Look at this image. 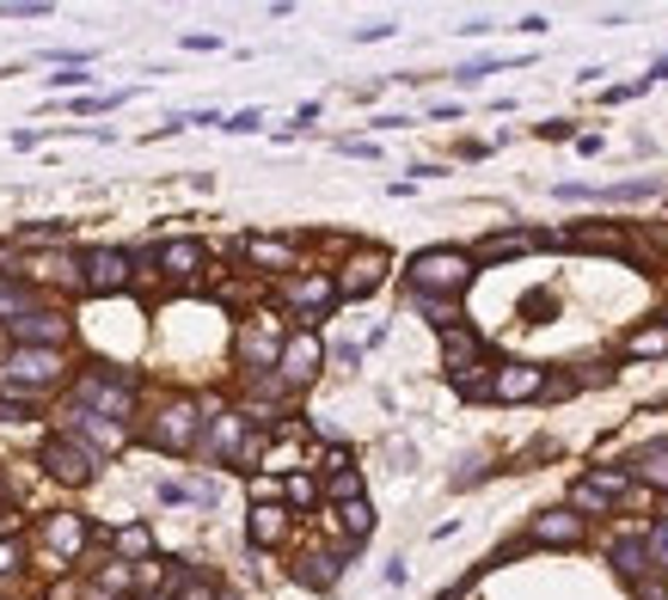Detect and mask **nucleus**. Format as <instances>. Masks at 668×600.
<instances>
[{
  "label": "nucleus",
  "mask_w": 668,
  "mask_h": 600,
  "mask_svg": "<svg viewBox=\"0 0 668 600\" xmlns=\"http://www.w3.org/2000/svg\"><path fill=\"white\" fill-rule=\"evenodd\" d=\"M380 277H387V258H380V251H356L350 270L338 277V294H374V289H380Z\"/></svg>",
  "instance_id": "nucleus-10"
},
{
  "label": "nucleus",
  "mask_w": 668,
  "mask_h": 600,
  "mask_svg": "<svg viewBox=\"0 0 668 600\" xmlns=\"http://www.w3.org/2000/svg\"><path fill=\"white\" fill-rule=\"evenodd\" d=\"M534 539L540 545H583V521H576L571 508H552V515L534 521Z\"/></svg>",
  "instance_id": "nucleus-13"
},
{
  "label": "nucleus",
  "mask_w": 668,
  "mask_h": 600,
  "mask_svg": "<svg viewBox=\"0 0 668 600\" xmlns=\"http://www.w3.org/2000/svg\"><path fill=\"white\" fill-rule=\"evenodd\" d=\"M246 251L258 263H270V270H289V263H295V246H282V239H251Z\"/></svg>",
  "instance_id": "nucleus-23"
},
{
  "label": "nucleus",
  "mask_w": 668,
  "mask_h": 600,
  "mask_svg": "<svg viewBox=\"0 0 668 600\" xmlns=\"http://www.w3.org/2000/svg\"><path fill=\"white\" fill-rule=\"evenodd\" d=\"M277 539H282V508L258 503L251 508V545H277Z\"/></svg>",
  "instance_id": "nucleus-19"
},
{
  "label": "nucleus",
  "mask_w": 668,
  "mask_h": 600,
  "mask_svg": "<svg viewBox=\"0 0 668 600\" xmlns=\"http://www.w3.org/2000/svg\"><path fill=\"white\" fill-rule=\"evenodd\" d=\"M343 533H350V552L374 533V508L368 503H343Z\"/></svg>",
  "instance_id": "nucleus-21"
},
{
  "label": "nucleus",
  "mask_w": 668,
  "mask_h": 600,
  "mask_svg": "<svg viewBox=\"0 0 668 600\" xmlns=\"http://www.w3.org/2000/svg\"><path fill=\"white\" fill-rule=\"evenodd\" d=\"M117 552H129V557H148V552H154V539H148V527H124V533H117Z\"/></svg>",
  "instance_id": "nucleus-25"
},
{
  "label": "nucleus",
  "mask_w": 668,
  "mask_h": 600,
  "mask_svg": "<svg viewBox=\"0 0 668 600\" xmlns=\"http://www.w3.org/2000/svg\"><path fill=\"white\" fill-rule=\"evenodd\" d=\"M613 564L625 569V576H644V564H651V545H644V539H613Z\"/></svg>",
  "instance_id": "nucleus-18"
},
{
  "label": "nucleus",
  "mask_w": 668,
  "mask_h": 600,
  "mask_svg": "<svg viewBox=\"0 0 668 600\" xmlns=\"http://www.w3.org/2000/svg\"><path fill=\"white\" fill-rule=\"evenodd\" d=\"M668 350V331H637L632 338V355H663Z\"/></svg>",
  "instance_id": "nucleus-27"
},
{
  "label": "nucleus",
  "mask_w": 668,
  "mask_h": 600,
  "mask_svg": "<svg viewBox=\"0 0 668 600\" xmlns=\"http://www.w3.org/2000/svg\"><path fill=\"white\" fill-rule=\"evenodd\" d=\"M472 282V258L467 251H418L411 258V289L418 294H460Z\"/></svg>",
  "instance_id": "nucleus-1"
},
{
  "label": "nucleus",
  "mask_w": 668,
  "mask_h": 600,
  "mask_svg": "<svg viewBox=\"0 0 668 600\" xmlns=\"http://www.w3.org/2000/svg\"><path fill=\"white\" fill-rule=\"evenodd\" d=\"M44 539H49V552H62V557H74L80 545H86V533H80L74 515H56V521L44 527Z\"/></svg>",
  "instance_id": "nucleus-16"
},
{
  "label": "nucleus",
  "mask_w": 668,
  "mask_h": 600,
  "mask_svg": "<svg viewBox=\"0 0 668 600\" xmlns=\"http://www.w3.org/2000/svg\"><path fill=\"white\" fill-rule=\"evenodd\" d=\"M289 301H295L301 313H313V319H319V313L338 301V282H331V277H301V282H289Z\"/></svg>",
  "instance_id": "nucleus-12"
},
{
  "label": "nucleus",
  "mask_w": 668,
  "mask_h": 600,
  "mask_svg": "<svg viewBox=\"0 0 668 600\" xmlns=\"http://www.w3.org/2000/svg\"><path fill=\"white\" fill-rule=\"evenodd\" d=\"M160 263H166L172 277H190V270L202 263V251L190 246V239H178V246H166V251H160Z\"/></svg>",
  "instance_id": "nucleus-24"
},
{
  "label": "nucleus",
  "mask_w": 668,
  "mask_h": 600,
  "mask_svg": "<svg viewBox=\"0 0 668 600\" xmlns=\"http://www.w3.org/2000/svg\"><path fill=\"white\" fill-rule=\"evenodd\" d=\"M651 557L668 569V527H656V533H651Z\"/></svg>",
  "instance_id": "nucleus-31"
},
{
  "label": "nucleus",
  "mask_w": 668,
  "mask_h": 600,
  "mask_svg": "<svg viewBox=\"0 0 668 600\" xmlns=\"http://www.w3.org/2000/svg\"><path fill=\"white\" fill-rule=\"evenodd\" d=\"M277 374H282V386H307L313 374H319V338H313V331H301V338L282 343Z\"/></svg>",
  "instance_id": "nucleus-6"
},
{
  "label": "nucleus",
  "mask_w": 668,
  "mask_h": 600,
  "mask_svg": "<svg viewBox=\"0 0 668 600\" xmlns=\"http://www.w3.org/2000/svg\"><path fill=\"white\" fill-rule=\"evenodd\" d=\"M571 503H576V508H595V515H601V508H607V496L595 491L589 478H583V484H576V491H571Z\"/></svg>",
  "instance_id": "nucleus-28"
},
{
  "label": "nucleus",
  "mask_w": 668,
  "mask_h": 600,
  "mask_svg": "<svg viewBox=\"0 0 668 600\" xmlns=\"http://www.w3.org/2000/svg\"><path fill=\"white\" fill-rule=\"evenodd\" d=\"M277 331H270V319H258V325H246V338H239V355H246V362H270V355H277ZM282 362V355H277Z\"/></svg>",
  "instance_id": "nucleus-15"
},
{
  "label": "nucleus",
  "mask_w": 668,
  "mask_h": 600,
  "mask_svg": "<svg viewBox=\"0 0 668 600\" xmlns=\"http://www.w3.org/2000/svg\"><path fill=\"white\" fill-rule=\"evenodd\" d=\"M154 600H160V595H154Z\"/></svg>",
  "instance_id": "nucleus-34"
},
{
  "label": "nucleus",
  "mask_w": 668,
  "mask_h": 600,
  "mask_svg": "<svg viewBox=\"0 0 668 600\" xmlns=\"http://www.w3.org/2000/svg\"><path fill=\"white\" fill-rule=\"evenodd\" d=\"M540 392H546V374L528 368V362H515V368L497 374V392H491V399H503V404H528V399H540Z\"/></svg>",
  "instance_id": "nucleus-9"
},
{
  "label": "nucleus",
  "mask_w": 668,
  "mask_h": 600,
  "mask_svg": "<svg viewBox=\"0 0 668 600\" xmlns=\"http://www.w3.org/2000/svg\"><path fill=\"white\" fill-rule=\"evenodd\" d=\"M295 576H301L307 588H331V583H338V557H331V552H319V557H307V564H301Z\"/></svg>",
  "instance_id": "nucleus-22"
},
{
  "label": "nucleus",
  "mask_w": 668,
  "mask_h": 600,
  "mask_svg": "<svg viewBox=\"0 0 668 600\" xmlns=\"http://www.w3.org/2000/svg\"><path fill=\"white\" fill-rule=\"evenodd\" d=\"M56 380V350H19L0 362V386L7 392H44Z\"/></svg>",
  "instance_id": "nucleus-3"
},
{
  "label": "nucleus",
  "mask_w": 668,
  "mask_h": 600,
  "mask_svg": "<svg viewBox=\"0 0 668 600\" xmlns=\"http://www.w3.org/2000/svg\"><path fill=\"white\" fill-rule=\"evenodd\" d=\"M331 496H338V503H362V478L356 472H331Z\"/></svg>",
  "instance_id": "nucleus-26"
},
{
  "label": "nucleus",
  "mask_w": 668,
  "mask_h": 600,
  "mask_svg": "<svg viewBox=\"0 0 668 600\" xmlns=\"http://www.w3.org/2000/svg\"><path fill=\"white\" fill-rule=\"evenodd\" d=\"M221 600H234V595H221Z\"/></svg>",
  "instance_id": "nucleus-33"
},
{
  "label": "nucleus",
  "mask_w": 668,
  "mask_h": 600,
  "mask_svg": "<svg viewBox=\"0 0 668 600\" xmlns=\"http://www.w3.org/2000/svg\"><path fill=\"white\" fill-rule=\"evenodd\" d=\"M282 491L295 496V503H313V478H307V472H295V478H289V484H282Z\"/></svg>",
  "instance_id": "nucleus-29"
},
{
  "label": "nucleus",
  "mask_w": 668,
  "mask_h": 600,
  "mask_svg": "<svg viewBox=\"0 0 668 600\" xmlns=\"http://www.w3.org/2000/svg\"><path fill=\"white\" fill-rule=\"evenodd\" d=\"M258 123H265L258 110H239V117H227V129H234V136H246V129H258Z\"/></svg>",
  "instance_id": "nucleus-30"
},
{
  "label": "nucleus",
  "mask_w": 668,
  "mask_h": 600,
  "mask_svg": "<svg viewBox=\"0 0 668 600\" xmlns=\"http://www.w3.org/2000/svg\"><path fill=\"white\" fill-rule=\"evenodd\" d=\"M442 350H448V374H467V368H479V338H472L467 325H454V331H442Z\"/></svg>",
  "instance_id": "nucleus-14"
},
{
  "label": "nucleus",
  "mask_w": 668,
  "mask_h": 600,
  "mask_svg": "<svg viewBox=\"0 0 668 600\" xmlns=\"http://www.w3.org/2000/svg\"><path fill=\"white\" fill-rule=\"evenodd\" d=\"M202 454H215V460H251L258 442H246V416H215V430H209Z\"/></svg>",
  "instance_id": "nucleus-7"
},
{
  "label": "nucleus",
  "mask_w": 668,
  "mask_h": 600,
  "mask_svg": "<svg viewBox=\"0 0 668 600\" xmlns=\"http://www.w3.org/2000/svg\"><path fill=\"white\" fill-rule=\"evenodd\" d=\"M637 478H644V484H656V491H668V447H644V454H637Z\"/></svg>",
  "instance_id": "nucleus-20"
},
{
  "label": "nucleus",
  "mask_w": 668,
  "mask_h": 600,
  "mask_svg": "<svg viewBox=\"0 0 668 600\" xmlns=\"http://www.w3.org/2000/svg\"><path fill=\"white\" fill-rule=\"evenodd\" d=\"M86 282H93V289H124L129 282V258L124 251H86Z\"/></svg>",
  "instance_id": "nucleus-11"
},
{
  "label": "nucleus",
  "mask_w": 668,
  "mask_h": 600,
  "mask_svg": "<svg viewBox=\"0 0 668 600\" xmlns=\"http://www.w3.org/2000/svg\"><path fill=\"white\" fill-rule=\"evenodd\" d=\"M44 466L62 478V484H86V478H93V454H80L68 435H56V442L44 447Z\"/></svg>",
  "instance_id": "nucleus-8"
},
{
  "label": "nucleus",
  "mask_w": 668,
  "mask_h": 600,
  "mask_svg": "<svg viewBox=\"0 0 668 600\" xmlns=\"http://www.w3.org/2000/svg\"><path fill=\"white\" fill-rule=\"evenodd\" d=\"M19 569V545H0V576H13Z\"/></svg>",
  "instance_id": "nucleus-32"
},
{
  "label": "nucleus",
  "mask_w": 668,
  "mask_h": 600,
  "mask_svg": "<svg viewBox=\"0 0 668 600\" xmlns=\"http://www.w3.org/2000/svg\"><path fill=\"white\" fill-rule=\"evenodd\" d=\"M80 404H86V411H105L110 423H117V416H129V411H136V380H129L124 368L86 374V380H80Z\"/></svg>",
  "instance_id": "nucleus-2"
},
{
  "label": "nucleus",
  "mask_w": 668,
  "mask_h": 600,
  "mask_svg": "<svg viewBox=\"0 0 668 600\" xmlns=\"http://www.w3.org/2000/svg\"><path fill=\"white\" fill-rule=\"evenodd\" d=\"M154 447H166V454H190L197 447V404L178 399L166 416L154 423Z\"/></svg>",
  "instance_id": "nucleus-5"
},
{
  "label": "nucleus",
  "mask_w": 668,
  "mask_h": 600,
  "mask_svg": "<svg viewBox=\"0 0 668 600\" xmlns=\"http://www.w3.org/2000/svg\"><path fill=\"white\" fill-rule=\"evenodd\" d=\"M7 331H13V338L25 343V350H56V343L68 338V313H44V307H32L25 319L7 325Z\"/></svg>",
  "instance_id": "nucleus-4"
},
{
  "label": "nucleus",
  "mask_w": 668,
  "mask_h": 600,
  "mask_svg": "<svg viewBox=\"0 0 668 600\" xmlns=\"http://www.w3.org/2000/svg\"><path fill=\"white\" fill-rule=\"evenodd\" d=\"M534 246H546L540 233H503V239H484L479 258H521V251H534Z\"/></svg>",
  "instance_id": "nucleus-17"
}]
</instances>
